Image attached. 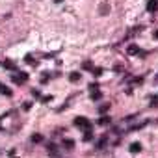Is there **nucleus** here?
Segmentation results:
<instances>
[{
	"label": "nucleus",
	"mask_w": 158,
	"mask_h": 158,
	"mask_svg": "<svg viewBox=\"0 0 158 158\" xmlns=\"http://www.w3.org/2000/svg\"><path fill=\"white\" fill-rule=\"evenodd\" d=\"M41 139H43V138H41L39 134H35V136H32V141H35V143H37V141H41Z\"/></svg>",
	"instance_id": "14"
},
{
	"label": "nucleus",
	"mask_w": 158,
	"mask_h": 158,
	"mask_svg": "<svg viewBox=\"0 0 158 158\" xmlns=\"http://www.w3.org/2000/svg\"><path fill=\"white\" fill-rule=\"evenodd\" d=\"M154 39H158V30H156V32H154Z\"/></svg>",
	"instance_id": "20"
},
{
	"label": "nucleus",
	"mask_w": 158,
	"mask_h": 158,
	"mask_svg": "<svg viewBox=\"0 0 158 158\" xmlns=\"http://www.w3.org/2000/svg\"><path fill=\"white\" fill-rule=\"evenodd\" d=\"M93 74H95V76H101V74H102V69H93Z\"/></svg>",
	"instance_id": "16"
},
{
	"label": "nucleus",
	"mask_w": 158,
	"mask_h": 158,
	"mask_svg": "<svg viewBox=\"0 0 158 158\" xmlns=\"http://www.w3.org/2000/svg\"><path fill=\"white\" fill-rule=\"evenodd\" d=\"M11 80L15 82V84H24L26 80H28V74L26 73H15V74H11Z\"/></svg>",
	"instance_id": "2"
},
{
	"label": "nucleus",
	"mask_w": 158,
	"mask_h": 158,
	"mask_svg": "<svg viewBox=\"0 0 158 158\" xmlns=\"http://www.w3.org/2000/svg\"><path fill=\"white\" fill-rule=\"evenodd\" d=\"M23 108H24V110H30V108H32V102H24V106H23Z\"/></svg>",
	"instance_id": "18"
},
{
	"label": "nucleus",
	"mask_w": 158,
	"mask_h": 158,
	"mask_svg": "<svg viewBox=\"0 0 158 158\" xmlns=\"http://www.w3.org/2000/svg\"><path fill=\"white\" fill-rule=\"evenodd\" d=\"M99 97H101V93H99V91H93V93H91V99H95V101H97Z\"/></svg>",
	"instance_id": "17"
},
{
	"label": "nucleus",
	"mask_w": 158,
	"mask_h": 158,
	"mask_svg": "<svg viewBox=\"0 0 158 158\" xmlns=\"http://www.w3.org/2000/svg\"><path fill=\"white\" fill-rule=\"evenodd\" d=\"M139 151H141V143H138V141H136V143H132V145H130V152H139Z\"/></svg>",
	"instance_id": "5"
},
{
	"label": "nucleus",
	"mask_w": 158,
	"mask_h": 158,
	"mask_svg": "<svg viewBox=\"0 0 158 158\" xmlns=\"http://www.w3.org/2000/svg\"><path fill=\"white\" fill-rule=\"evenodd\" d=\"M108 108H110V106H108V104H104V106H101V108H99V110H101V112H106V110H108Z\"/></svg>",
	"instance_id": "19"
},
{
	"label": "nucleus",
	"mask_w": 158,
	"mask_h": 158,
	"mask_svg": "<svg viewBox=\"0 0 158 158\" xmlns=\"http://www.w3.org/2000/svg\"><path fill=\"white\" fill-rule=\"evenodd\" d=\"M128 54H139L138 45H130V47H128Z\"/></svg>",
	"instance_id": "8"
},
{
	"label": "nucleus",
	"mask_w": 158,
	"mask_h": 158,
	"mask_svg": "<svg viewBox=\"0 0 158 158\" xmlns=\"http://www.w3.org/2000/svg\"><path fill=\"white\" fill-rule=\"evenodd\" d=\"M4 65H6V67H8V69H15V63H11V61H6V63H4Z\"/></svg>",
	"instance_id": "15"
},
{
	"label": "nucleus",
	"mask_w": 158,
	"mask_h": 158,
	"mask_svg": "<svg viewBox=\"0 0 158 158\" xmlns=\"http://www.w3.org/2000/svg\"><path fill=\"white\" fill-rule=\"evenodd\" d=\"M106 141H108V136H104V138H102V139H101V141L97 143V149H102V147L106 145Z\"/></svg>",
	"instance_id": "10"
},
{
	"label": "nucleus",
	"mask_w": 158,
	"mask_h": 158,
	"mask_svg": "<svg viewBox=\"0 0 158 158\" xmlns=\"http://www.w3.org/2000/svg\"><path fill=\"white\" fill-rule=\"evenodd\" d=\"M74 125H76L78 128H84V132L91 128V123H89L86 117H76V119H74Z\"/></svg>",
	"instance_id": "1"
},
{
	"label": "nucleus",
	"mask_w": 158,
	"mask_h": 158,
	"mask_svg": "<svg viewBox=\"0 0 158 158\" xmlns=\"http://www.w3.org/2000/svg\"><path fill=\"white\" fill-rule=\"evenodd\" d=\"M63 145L65 147H74V141L73 139H63Z\"/></svg>",
	"instance_id": "13"
},
{
	"label": "nucleus",
	"mask_w": 158,
	"mask_h": 158,
	"mask_svg": "<svg viewBox=\"0 0 158 158\" xmlns=\"http://www.w3.org/2000/svg\"><path fill=\"white\" fill-rule=\"evenodd\" d=\"M108 123H110V117H106V115L99 119V125H101V127H102V125H108Z\"/></svg>",
	"instance_id": "11"
},
{
	"label": "nucleus",
	"mask_w": 158,
	"mask_h": 158,
	"mask_svg": "<svg viewBox=\"0 0 158 158\" xmlns=\"http://www.w3.org/2000/svg\"><path fill=\"white\" fill-rule=\"evenodd\" d=\"M0 93H2V95H6V97H11V91L4 86V84H0Z\"/></svg>",
	"instance_id": "6"
},
{
	"label": "nucleus",
	"mask_w": 158,
	"mask_h": 158,
	"mask_svg": "<svg viewBox=\"0 0 158 158\" xmlns=\"http://www.w3.org/2000/svg\"><path fill=\"white\" fill-rule=\"evenodd\" d=\"M69 80L71 82H78V80H80V73H71L69 74Z\"/></svg>",
	"instance_id": "7"
},
{
	"label": "nucleus",
	"mask_w": 158,
	"mask_h": 158,
	"mask_svg": "<svg viewBox=\"0 0 158 158\" xmlns=\"http://www.w3.org/2000/svg\"><path fill=\"white\" fill-rule=\"evenodd\" d=\"M147 11H158V0H147Z\"/></svg>",
	"instance_id": "3"
},
{
	"label": "nucleus",
	"mask_w": 158,
	"mask_h": 158,
	"mask_svg": "<svg viewBox=\"0 0 158 158\" xmlns=\"http://www.w3.org/2000/svg\"><path fill=\"white\" fill-rule=\"evenodd\" d=\"M99 13H101V15H108V13H110V4H108V2L101 4V8H99Z\"/></svg>",
	"instance_id": "4"
},
{
	"label": "nucleus",
	"mask_w": 158,
	"mask_h": 158,
	"mask_svg": "<svg viewBox=\"0 0 158 158\" xmlns=\"http://www.w3.org/2000/svg\"><path fill=\"white\" fill-rule=\"evenodd\" d=\"M82 67H84V69H88V71H91V69H93V63H91V61H84V65H82Z\"/></svg>",
	"instance_id": "12"
},
{
	"label": "nucleus",
	"mask_w": 158,
	"mask_h": 158,
	"mask_svg": "<svg viewBox=\"0 0 158 158\" xmlns=\"http://www.w3.org/2000/svg\"><path fill=\"white\" fill-rule=\"evenodd\" d=\"M93 139V132L91 130H86L84 132V141H91Z\"/></svg>",
	"instance_id": "9"
}]
</instances>
